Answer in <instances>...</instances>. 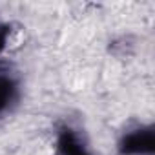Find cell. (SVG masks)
I'll use <instances>...</instances> for the list:
<instances>
[{
  "label": "cell",
  "mask_w": 155,
  "mask_h": 155,
  "mask_svg": "<svg viewBox=\"0 0 155 155\" xmlns=\"http://www.w3.org/2000/svg\"><path fill=\"white\" fill-rule=\"evenodd\" d=\"M119 155H153L155 153V128L142 126L131 131H126L119 144Z\"/></svg>",
  "instance_id": "1"
},
{
  "label": "cell",
  "mask_w": 155,
  "mask_h": 155,
  "mask_svg": "<svg viewBox=\"0 0 155 155\" xmlns=\"http://www.w3.org/2000/svg\"><path fill=\"white\" fill-rule=\"evenodd\" d=\"M18 79L13 73H9V69L0 68V117L11 111V108L18 101Z\"/></svg>",
  "instance_id": "2"
},
{
  "label": "cell",
  "mask_w": 155,
  "mask_h": 155,
  "mask_svg": "<svg viewBox=\"0 0 155 155\" xmlns=\"http://www.w3.org/2000/svg\"><path fill=\"white\" fill-rule=\"evenodd\" d=\"M57 153L58 155H91L84 142L81 140L79 133H77L71 126H58L57 130Z\"/></svg>",
  "instance_id": "3"
},
{
  "label": "cell",
  "mask_w": 155,
  "mask_h": 155,
  "mask_svg": "<svg viewBox=\"0 0 155 155\" xmlns=\"http://www.w3.org/2000/svg\"><path fill=\"white\" fill-rule=\"evenodd\" d=\"M9 35H11V26H9V24H4V22H0V53H2V51L8 48Z\"/></svg>",
  "instance_id": "4"
}]
</instances>
